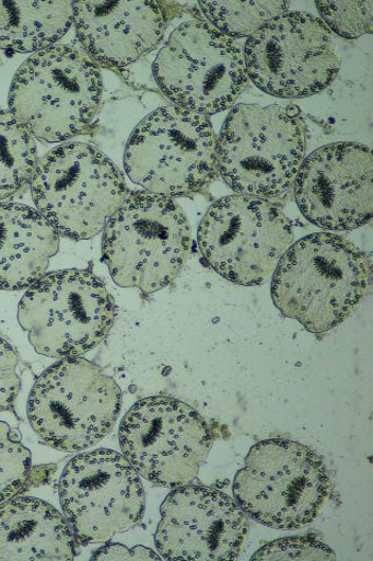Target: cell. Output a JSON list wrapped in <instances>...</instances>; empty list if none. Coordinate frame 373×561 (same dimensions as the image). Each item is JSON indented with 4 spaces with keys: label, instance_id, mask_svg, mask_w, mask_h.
Masks as SVG:
<instances>
[{
    "label": "cell",
    "instance_id": "obj_1",
    "mask_svg": "<svg viewBox=\"0 0 373 561\" xmlns=\"http://www.w3.org/2000/svg\"><path fill=\"white\" fill-rule=\"evenodd\" d=\"M369 280V261L357 245L340 236L315 233L283 254L272 276V297L283 316L323 335L357 309Z\"/></svg>",
    "mask_w": 373,
    "mask_h": 561
},
{
    "label": "cell",
    "instance_id": "obj_2",
    "mask_svg": "<svg viewBox=\"0 0 373 561\" xmlns=\"http://www.w3.org/2000/svg\"><path fill=\"white\" fill-rule=\"evenodd\" d=\"M306 153V126L295 107L240 104L218 139V171L240 196L272 199L294 184Z\"/></svg>",
    "mask_w": 373,
    "mask_h": 561
},
{
    "label": "cell",
    "instance_id": "obj_3",
    "mask_svg": "<svg viewBox=\"0 0 373 561\" xmlns=\"http://www.w3.org/2000/svg\"><path fill=\"white\" fill-rule=\"evenodd\" d=\"M103 231V260L115 283L145 294L171 285L191 251L184 209L149 191L130 193Z\"/></svg>",
    "mask_w": 373,
    "mask_h": 561
},
{
    "label": "cell",
    "instance_id": "obj_4",
    "mask_svg": "<svg viewBox=\"0 0 373 561\" xmlns=\"http://www.w3.org/2000/svg\"><path fill=\"white\" fill-rule=\"evenodd\" d=\"M102 77L83 49L55 45L34 53L12 81V115L32 136L48 144L85 133L102 99Z\"/></svg>",
    "mask_w": 373,
    "mask_h": 561
},
{
    "label": "cell",
    "instance_id": "obj_5",
    "mask_svg": "<svg viewBox=\"0 0 373 561\" xmlns=\"http://www.w3.org/2000/svg\"><path fill=\"white\" fill-rule=\"evenodd\" d=\"M233 493L245 515L275 530L304 529L331 495L328 469L317 453L289 440L269 438L248 451Z\"/></svg>",
    "mask_w": 373,
    "mask_h": 561
},
{
    "label": "cell",
    "instance_id": "obj_6",
    "mask_svg": "<svg viewBox=\"0 0 373 561\" xmlns=\"http://www.w3.org/2000/svg\"><path fill=\"white\" fill-rule=\"evenodd\" d=\"M40 215L75 241L100 234L130 195L119 169L97 148L65 144L49 151L31 181Z\"/></svg>",
    "mask_w": 373,
    "mask_h": 561
},
{
    "label": "cell",
    "instance_id": "obj_7",
    "mask_svg": "<svg viewBox=\"0 0 373 561\" xmlns=\"http://www.w3.org/2000/svg\"><path fill=\"white\" fill-rule=\"evenodd\" d=\"M124 167L133 183L155 195H194L215 179L218 137L208 116L170 105L139 123Z\"/></svg>",
    "mask_w": 373,
    "mask_h": 561
},
{
    "label": "cell",
    "instance_id": "obj_8",
    "mask_svg": "<svg viewBox=\"0 0 373 561\" xmlns=\"http://www.w3.org/2000/svg\"><path fill=\"white\" fill-rule=\"evenodd\" d=\"M120 409L116 381L95 363L74 357L59 360L35 381L27 415L46 445L78 453L112 432Z\"/></svg>",
    "mask_w": 373,
    "mask_h": 561
},
{
    "label": "cell",
    "instance_id": "obj_9",
    "mask_svg": "<svg viewBox=\"0 0 373 561\" xmlns=\"http://www.w3.org/2000/svg\"><path fill=\"white\" fill-rule=\"evenodd\" d=\"M114 298L102 279L83 270L46 274L27 288L18 321L39 355L65 359L100 345L114 325Z\"/></svg>",
    "mask_w": 373,
    "mask_h": 561
},
{
    "label": "cell",
    "instance_id": "obj_10",
    "mask_svg": "<svg viewBox=\"0 0 373 561\" xmlns=\"http://www.w3.org/2000/svg\"><path fill=\"white\" fill-rule=\"evenodd\" d=\"M153 75L175 107L205 116L233 107L248 81L240 45L203 21L184 23L171 34Z\"/></svg>",
    "mask_w": 373,
    "mask_h": 561
},
{
    "label": "cell",
    "instance_id": "obj_11",
    "mask_svg": "<svg viewBox=\"0 0 373 561\" xmlns=\"http://www.w3.org/2000/svg\"><path fill=\"white\" fill-rule=\"evenodd\" d=\"M293 240L292 225L278 207L240 195L212 204L198 233L208 265L245 287L268 283Z\"/></svg>",
    "mask_w": 373,
    "mask_h": 561
},
{
    "label": "cell",
    "instance_id": "obj_12",
    "mask_svg": "<svg viewBox=\"0 0 373 561\" xmlns=\"http://www.w3.org/2000/svg\"><path fill=\"white\" fill-rule=\"evenodd\" d=\"M123 455L140 478L165 488L190 484L212 445L205 417L171 397L139 400L119 427Z\"/></svg>",
    "mask_w": 373,
    "mask_h": 561
},
{
    "label": "cell",
    "instance_id": "obj_13",
    "mask_svg": "<svg viewBox=\"0 0 373 561\" xmlns=\"http://www.w3.org/2000/svg\"><path fill=\"white\" fill-rule=\"evenodd\" d=\"M244 60L247 78L282 99L322 93L341 66L330 30L306 12H285L265 24L245 44Z\"/></svg>",
    "mask_w": 373,
    "mask_h": 561
},
{
    "label": "cell",
    "instance_id": "obj_14",
    "mask_svg": "<svg viewBox=\"0 0 373 561\" xmlns=\"http://www.w3.org/2000/svg\"><path fill=\"white\" fill-rule=\"evenodd\" d=\"M63 515L83 546L110 541L145 514V491L126 456L108 449L83 453L60 481Z\"/></svg>",
    "mask_w": 373,
    "mask_h": 561
},
{
    "label": "cell",
    "instance_id": "obj_15",
    "mask_svg": "<svg viewBox=\"0 0 373 561\" xmlns=\"http://www.w3.org/2000/svg\"><path fill=\"white\" fill-rule=\"evenodd\" d=\"M301 214L328 231H351L371 221L373 156L360 144H333L302 162L294 182Z\"/></svg>",
    "mask_w": 373,
    "mask_h": 561
},
{
    "label": "cell",
    "instance_id": "obj_16",
    "mask_svg": "<svg viewBox=\"0 0 373 561\" xmlns=\"http://www.w3.org/2000/svg\"><path fill=\"white\" fill-rule=\"evenodd\" d=\"M160 514L154 542L166 560H235L248 535V519L241 506L215 488H176Z\"/></svg>",
    "mask_w": 373,
    "mask_h": 561
},
{
    "label": "cell",
    "instance_id": "obj_17",
    "mask_svg": "<svg viewBox=\"0 0 373 561\" xmlns=\"http://www.w3.org/2000/svg\"><path fill=\"white\" fill-rule=\"evenodd\" d=\"M74 24L96 65L126 67L163 41L167 11L158 2H74Z\"/></svg>",
    "mask_w": 373,
    "mask_h": 561
},
{
    "label": "cell",
    "instance_id": "obj_18",
    "mask_svg": "<svg viewBox=\"0 0 373 561\" xmlns=\"http://www.w3.org/2000/svg\"><path fill=\"white\" fill-rule=\"evenodd\" d=\"M77 538L49 503L14 497L0 505V561L73 560Z\"/></svg>",
    "mask_w": 373,
    "mask_h": 561
},
{
    "label": "cell",
    "instance_id": "obj_19",
    "mask_svg": "<svg viewBox=\"0 0 373 561\" xmlns=\"http://www.w3.org/2000/svg\"><path fill=\"white\" fill-rule=\"evenodd\" d=\"M60 236L38 209L0 203V290L30 288L46 275Z\"/></svg>",
    "mask_w": 373,
    "mask_h": 561
},
{
    "label": "cell",
    "instance_id": "obj_20",
    "mask_svg": "<svg viewBox=\"0 0 373 561\" xmlns=\"http://www.w3.org/2000/svg\"><path fill=\"white\" fill-rule=\"evenodd\" d=\"M74 2H0V49L37 53L74 24Z\"/></svg>",
    "mask_w": 373,
    "mask_h": 561
},
{
    "label": "cell",
    "instance_id": "obj_21",
    "mask_svg": "<svg viewBox=\"0 0 373 561\" xmlns=\"http://www.w3.org/2000/svg\"><path fill=\"white\" fill-rule=\"evenodd\" d=\"M38 165L31 133L11 112L0 111V203L22 192Z\"/></svg>",
    "mask_w": 373,
    "mask_h": 561
},
{
    "label": "cell",
    "instance_id": "obj_22",
    "mask_svg": "<svg viewBox=\"0 0 373 561\" xmlns=\"http://www.w3.org/2000/svg\"><path fill=\"white\" fill-rule=\"evenodd\" d=\"M208 23L231 39L250 38L265 24L288 12V2H201Z\"/></svg>",
    "mask_w": 373,
    "mask_h": 561
},
{
    "label": "cell",
    "instance_id": "obj_23",
    "mask_svg": "<svg viewBox=\"0 0 373 561\" xmlns=\"http://www.w3.org/2000/svg\"><path fill=\"white\" fill-rule=\"evenodd\" d=\"M32 455L7 423L0 421V505L20 495L30 480Z\"/></svg>",
    "mask_w": 373,
    "mask_h": 561
},
{
    "label": "cell",
    "instance_id": "obj_24",
    "mask_svg": "<svg viewBox=\"0 0 373 561\" xmlns=\"http://www.w3.org/2000/svg\"><path fill=\"white\" fill-rule=\"evenodd\" d=\"M326 26L346 39H358L373 31V0L362 2H316Z\"/></svg>",
    "mask_w": 373,
    "mask_h": 561
},
{
    "label": "cell",
    "instance_id": "obj_25",
    "mask_svg": "<svg viewBox=\"0 0 373 561\" xmlns=\"http://www.w3.org/2000/svg\"><path fill=\"white\" fill-rule=\"evenodd\" d=\"M325 542L313 537H287L265 543L252 560H335Z\"/></svg>",
    "mask_w": 373,
    "mask_h": 561
},
{
    "label": "cell",
    "instance_id": "obj_26",
    "mask_svg": "<svg viewBox=\"0 0 373 561\" xmlns=\"http://www.w3.org/2000/svg\"><path fill=\"white\" fill-rule=\"evenodd\" d=\"M18 362L12 346L0 339V413L8 411L20 394L22 380L16 374Z\"/></svg>",
    "mask_w": 373,
    "mask_h": 561
},
{
    "label": "cell",
    "instance_id": "obj_27",
    "mask_svg": "<svg viewBox=\"0 0 373 561\" xmlns=\"http://www.w3.org/2000/svg\"><path fill=\"white\" fill-rule=\"evenodd\" d=\"M162 557L158 556L151 549L145 547H135L129 549L120 546V543H108L97 550L92 560L112 561V560H160Z\"/></svg>",
    "mask_w": 373,
    "mask_h": 561
}]
</instances>
